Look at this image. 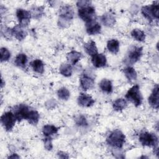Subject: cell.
<instances>
[{"label":"cell","instance_id":"34","mask_svg":"<svg viewBox=\"0 0 159 159\" xmlns=\"http://www.w3.org/2000/svg\"><path fill=\"white\" fill-rule=\"evenodd\" d=\"M76 124L80 127H84L88 125L87 120L84 116L80 115L76 117L75 119Z\"/></svg>","mask_w":159,"mask_h":159},{"label":"cell","instance_id":"5","mask_svg":"<svg viewBox=\"0 0 159 159\" xmlns=\"http://www.w3.org/2000/svg\"><path fill=\"white\" fill-rule=\"evenodd\" d=\"M139 141L143 146L156 148L158 146V139L157 135L150 132H142L139 135Z\"/></svg>","mask_w":159,"mask_h":159},{"label":"cell","instance_id":"33","mask_svg":"<svg viewBox=\"0 0 159 159\" xmlns=\"http://www.w3.org/2000/svg\"><path fill=\"white\" fill-rule=\"evenodd\" d=\"M43 9L42 7H35L32 9L31 15L34 18L38 19L40 18L43 14Z\"/></svg>","mask_w":159,"mask_h":159},{"label":"cell","instance_id":"27","mask_svg":"<svg viewBox=\"0 0 159 159\" xmlns=\"http://www.w3.org/2000/svg\"><path fill=\"white\" fill-rule=\"evenodd\" d=\"M127 101L124 98L117 99L112 104L113 109L116 111H121L127 107Z\"/></svg>","mask_w":159,"mask_h":159},{"label":"cell","instance_id":"16","mask_svg":"<svg viewBox=\"0 0 159 159\" xmlns=\"http://www.w3.org/2000/svg\"><path fill=\"white\" fill-rule=\"evenodd\" d=\"M84 49L86 53L92 57L98 53V48L94 40H90L84 44Z\"/></svg>","mask_w":159,"mask_h":159},{"label":"cell","instance_id":"17","mask_svg":"<svg viewBox=\"0 0 159 159\" xmlns=\"http://www.w3.org/2000/svg\"><path fill=\"white\" fill-rule=\"evenodd\" d=\"M101 20L102 23L107 27H112L116 23V19L114 16L109 12H106L101 17Z\"/></svg>","mask_w":159,"mask_h":159},{"label":"cell","instance_id":"22","mask_svg":"<svg viewBox=\"0 0 159 159\" xmlns=\"http://www.w3.org/2000/svg\"><path fill=\"white\" fill-rule=\"evenodd\" d=\"M124 73L127 79L130 81L136 80L137 78V73L135 70L132 66H127L124 69Z\"/></svg>","mask_w":159,"mask_h":159},{"label":"cell","instance_id":"15","mask_svg":"<svg viewBox=\"0 0 159 159\" xmlns=\"http://www.w3.org/2000/svg\"><path fill=\"white\" fill-rule=\"evenodd\" d=\"M12 35L18 40H24L27 35V32L24 29V27L19 24H17L12 28Z\"/></svg>","mask_w":159,"mask_h":159},{"label":"cell","instance_id":"23","mask_svg":"<svg viewBox=\"0 0 159 159\" xmlns=\"http://www.w3.org/2000/svg\"><path fill=\"white\" fill-rule=\"evenodd\" d=\"M30 65L34 71L36 73L42 74L44 71V65L42 61L40 59H36L33 60L30 63Z\"/></svg>","mask_w":159,"mask_h":159},{"label":"cell","instance_id":"18","mask_svg":"<svg viewBox=\"0 0 159 159\" xmlns=\"http://www.w3.org/2000/svg\"><path fill=\"white\" fill-rule=\"evenodd\" d=\"M81 57V53L76 50H72L67 53L66 58L68 61L70 65H76L78 61L80 60Z\"/></svg>","mask_w":159,"mask_h":159},{"label":"cell","instance_id":"4","mask_svg":"<svg viewBox=\"0 0 159 159\" xmlns=\"http://www.w3.org/2000/svg\"><path fill=\"white\" fill-rule=\"evenodd\" d=\"M125 98L133 103L136 107L139 106L142 104V96L140 91V87L138 84L134 85L127 92Z\"/></svg>","mask_w":159,"mask_h":159},{"label":"cell","instance_id":"37","mask_svg":"<svg viewBox=\"0 0 159 159\" xmlns=\"http://www.w3.org/2000/svg\"><path fill=\"white\" fill-rule=\"evenodd\" d=\"M8 158H19V156H18L17 154L14 153V154H12V155H10Z\"/></svg>","mask_w":159,"mask_h":159},{"label":"cell","instance_id":"10","mask_svg":"<svg viewBox=\"0 0 159 159\" xmlns=\"http://www.w3.org/2000/svg\"><path fill=\"white\" fill-rule=\"evenodd\" d=\"M149 104L155 109H158L159 107V88L158 85L156 84L152 90V93L148 97Z\"/></svg>","mask_w":159,"mask_h":159},{"label":"cell","instance_id":"2","mask_svg":"<svg viewBox=\"0 0 159 159\" xmlns=\"http://www.w3.org/2000/svg\"><path fill=\"white\" fill-rule=\"evenodd\" d=\"M106 142L109 145L112 147L122 148L125 142V136L121 130L116 129L109 134Z\"/></svg>","mask_w":159,"mask_h":159},{"label":"cell","instance_id":"13","mask_svg":"<svg viewBox=\"0 0 159 159\" xmlns=\"http://www.w3.org/2000/svg\"><path fill=\"white\" fill-rule=\"evenodd\" d=\"M91 62L96 68H101L106 65L107 60L104 54L97 53L91 57Z\"/></svg>","mask_w":159,"mask_h":159},{"label":"cell","instance_id":"8","mask_svg":"<svg viewBox=\"0 0 159 159\" xmlns=\"http://www.w3.org/2000/svg\"><path fill=\"white\" fill-rule=\"evenodd\" d=\"M16 16L19 23V24L25 27L30 23L32 15L30 11L23 9H18L16 11Z\"/></svg>","mask_w":159,"mask_h":159},{"label":"cell","instance_id":"19","mask_svg":"<svg viewBox=\"0 0 159 159\" xmlns=\"http://www.w3.org/2000/svg\"><path fill=\"white\" fill-rule=\"evenodd\" d=\"M99 86L104 93L109 94L112 91V84L109 80L102 79L100 81Z\"/></svg>","mask_w":159,"mask_h":159},{"label":"cell","instance_id":"35","mask_svg":"<svg viewBox=\"0 0 159 159\" xmlns=\"http://www.w3.org/2000/svg\"><path fill=\"white\" fill-rule=\"evenodd\" d=\"M44 147L47 150H51L53 148L52 138L50 137H46L44 139Z\"/></svg>","mask_w":159,"mask_h":159},{"label":"cell","instance_id":"24","mask_svg":"<svg viewBox=\"0 0 159 159\" xmlns=\"http://www.w3.org/2000/svg\"><path fill=\"white\" fill-rule=\"evenodd\" d=\"M58 129L53 125L47 124L43 125L42 128V133L45 137H50L58 132Z\"/></svg>","mask_w":159,"mask_h":159},{"label":"cell","instance_id":"36","mask_svg":"<svg viewBox=\"0 0 159 159\" xmlns=\"http://www.w3.org/2000/svg\"><path fill=\"white\" fill-rule=\"evenodd\" d=\"M58 155L60 158H68V154H66V153H65L64 152H59L58 153Z\"/></svg>","mask_w":159,"mask_h":159},{"label":"cell","instance_id":"31","mask_svg":"<svg viewBox=\"0 0 159 159\" xmlns=\"http://www.w3.org/2000/svg\"><path fill=\"white\" fill-rule=\"evenodd\" d=\"M0 56L1 62L8 61L11 58V52L7 48L5 47H2L0 49Z\"/></svg>","mask_w":159,"mask_h":159},{"label":"cell","instance_id":"12","mask_svg":"<svg viewBox=\"0 0 159 159\" xmlns=\"http://www.w3.org/2000/svg\"><path fill=\"white\" fill-rule=\"evenodd\" d=\"M94 102V99L91 96L85 93H81L78 98V103L82 107H90L93 106Z\"/></svg>","mask_w":159,"mask_h":159},{"label":"cell","instance_id":"9","mask_svg":"<svg viewBox=\"0 0 159 159\" xmlns=\"http://www.w3.org/2000/svg\"><path fill=\"white\" fill-rule=\"evenodd\" d=\"M30 111V107L28 106L20 104L15 107V109H14V114L17 120L20 122L23 119H27Z\"/></svg>","mask_w":159,"mask_h":159},{"label":"cell","instance_id":"1","mask_svg":"<svg viewBox=\"0 0 159 159\" xmlns=\"http://www.w3.org/2000/svg\"><path fill=\"white\" fill-rule=\"evenodd\" d=\"M91 3L89 1H79L76 3L78 16L86 24L95 21L96 19L95 9Z\"/></svg>","mask_w":159,"mask_h":159},{"label":"cell","instance_id":"29","mask_svg":"<svg viewBox=\"0 0 159 159\" xmlns=\"http://www.w3.org/2000/svg\"><path fill=\"white\" fill-rule=\"evenodd\" d=\"M57 96L60 99L66 101L70 96V93L67 88L65 87H62L58 90Z\"/></svg>","mask_w":159,"mask_h":159},{"label":"cell","instance_id":"20","mask_svg":"<svg viewBox=\"0 0 159 159\" xmlns=\"http://www.w3.org/2000/svg\"><path fill=\"white\" fill-rule=\"evenodd\" d=\"M107 50L112 54H117L119 51V42L116 39L109 40L107 43Z\"/></svg>","mask_w":159,"mask_h":159},{"label":"cell","instance_id":"30","mask_svg":"<svg viewBox=\"0 0 159 159\" xmlns=\"http://www.w3.org/2000/svg\"><path fill=\"white\" fill-rule=\"evenodd\" d=\"M141 12L142 15L145 18H146L148 21L152 22L153 19V17L152 16L151 10H150V6H144L142 7L141 9Z\"/></svg>","mask_w":159,"mask_h":159},{"label":"cell","instance_id":"25","mask_svg":"<svg viewBox=\"0 0 159 159\" xmlns=\"http://www.w3.org/2000/svg\"><path fill=\"white\" fill-rule=\"evenodd\" d=\"M59 71L61 75L65 77H69L71 76L73 69L70 63H63L59 68Z\"/></svg>","mask_w":159,"mask_h":159},{"label":"cell","instance_id":"3","mask_svg":"<svg viewBox=\"0 0 159 159\" xmlns=\"http://www.w3.org/2000/svg\"><path fill=\"white\" fill-rule=\"evenodd\" d=\"M74 17V11L70 6H62L59 10L58 25L61 27H66L69 25L70 21Z\"/></svg>","mask_w":159,"mask_h":159},{"label":"cell","instance_id":"21","mask_svg":"<svg viewBox=\"0 0 159 159\" xmlns=\"http://www.w3.org/2000/svg\"><path fill=\"white\" fill-rule=\"evenodd\" d=\"M27 61H28L27 57L25 54L19 53L15 58L14 63L16 66L22 68H24L26 66Z\"/></svg>","mask_w":159,"mask_h":159},{"label":"cell","instance_id":"26","mask_svg":"<svg viewBox=\"0 0 159 159\" xmlns=\"http://www.w3.org/2000/svg\"><path fill=\"white\" fill-rule=\"evenodd\" d=\"M40 119V115L39 112L34 109H30L29 115L27 118V120L29 122V124L32 125H36Z\"/></svg>","mask_w":159,"mask_h":159},{"label":"cell","instance_id":"32","mask_svg":"<svg viewBox=\"0 0 159 159\" xmlns=\"http://www.w3.org/2000/svg\"><path fill=\"white\" fill-rule=\"evenodd\" d=\"M150 7L153 19H156L157 20H158L159 17V7L158 2H154L150 6Z\"/></svg>","mask_w":159,"mask_h":159},{"label":"cell","instance_id":"6","mask_svg":"<svg viewBox=\"0 0 159 159\" xmlns=\"http://www.w3.org/2000/svg\"><path fill=\"white\" fill-rule=\"evenodd\" d=\"M17 119L14 114L11 111L4 112L1 117V122L6 131L10 132L15 125Z\"/></svg>","mask_w":159,"mask_h":159},{"label":"cell","instance_id":"11","mask_svg":"<svg viewBox=\"0 0 159 159\" xmlns=\"http://www.w3.org/2000/svg\"><path fill=\"white\" fill-rule=\"evenodd\" d=\"M80 81L81 87L84 91L92 89L94 85V79L86 74H83L81 75Z\"/></svg>","mask_w":159,"mask_h":159},{"label":"cell","instance_id":"28","mask_svg":"<svg viewBox=\"0 0 159 159\" xmlns=\"http://www.w3.org/2000/svg\"><path fill=\"white\" fill-rule=\"evenodd\" d=\"M131 36L137 41L143 42L145 39V34L144 32L139 29H134L132 30Z\"/></svg>","mask_w":159,"mask_h":159},{"label":"cell","instance_id":"14","mask_svg":"<svg viewBox=\"0 0 159 159\" xmlns=\"http://www.w3.org/2000/svg\"><path fill=\"white\" fill-rule=\"evenodd\" d=\"M86 32L89 35H94L98 34L101 32V25L95 20L90 23L86 24Z\"/></svg>","mask_w":159,"mask_h":159},{"label":"cell","instance_id":"7","mask_svg":"<svg viewBox=\"0 0 159 159\" xmlns=\"http://www.w3.org/2000/svg\"><path fill=\"white\" fill-rule=\"evenodd\" d=\"M142 54L143 48L142 47H132L129 50L125 61L127 64H134L140 59Z\"/></svg>","mask_w":159,"mask_h":159}]
</instances>
